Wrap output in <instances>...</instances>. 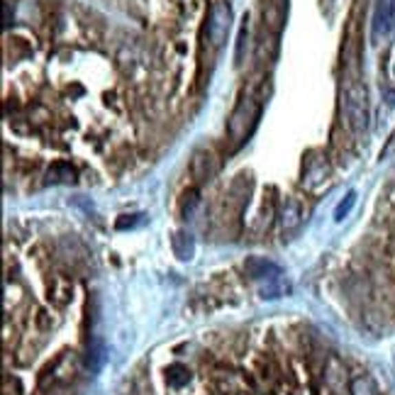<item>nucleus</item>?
<instances>
[{"label":"nucleus","mask_w":395,"mask_h":395,"mask_svg":"<svg viewBox=\"0 0 395 395\" xmlns=\"http://www.w3.org/2000/svg\"><path fill=\"white\" fill-rule=\"evenodd\" d=\"M257 120H259V103L254 98H244L230 115L227 129H230V134L235 139H244L251 132V127L257 125Z\"/></svg>","instance_id":"f03ea898"},{"label":"nucleus","mask_w":395,"mask_h":395,"mask_svg":"<svg viewBox=\"0 0 395 395\" xmlns=\"http://www.w3.org/2000/svg\"><path fill=\"white\" fill-rule=\"evenodd\" d=\"M246 49H249V17L244 15L239 27V34H237V49H235V64H244Z\"/></svg>","instance_id":"f8f14e48"},{"label":"nucleus","mask_w":395,"mask_h":395,"mask_svg":"<svg viewBox=\"0 0 395 395\" xmlns=\"http://www.w3.org/2000/svg\"><path fill=\"white\" fill-rule=\"evenodd\" d=\"M288 293H290V284L281 276L266 281V286L261 288V298H268V300H276V298H281V295H288Z\"/></svg>","instance_id":"9b49d317"},{"label":"nucleus","mask_w":395,"mask_h":395,"mask_svg":"<svg viewBox=\"0 0 395 395\" xmlns=\"http://www.w3.org/2000/svg\"><path fill=\"white\" fill-rule=\"evenodd\" d=\"M139 224H145V215H122L115 227H118V230H134Z\"/></svg>","instance_id":"f3484780"},{"label":"nucleus","mask_w":395,"mask_h":395,"mask_svg":"<svg viewBox=\"0 0 395 395\" xmlns=\"http://www.w3.org/2000/svg\"><path fill=\"white\" fill-rule=\"evenodd\" d=\"M166 381H169V385H173V388H183V385H188V381H191V371H188L186 366H181V363H176V366H171V369L166 371Z\"/></svg>","instance_id":"ddd939ff"},{"label":"nucleus","mask_w":395,"mask_h":395,"mask_svg":"<svg viewBox=\"0 0 395 395\" xmlns=\"http://www.w3.org/2000/svg\"><path fill=\"white\" fill-rule=\"evenodd\" d=\"M191 173L195 181H210L215 173V159L210 151H195L191 159Z\"/></svg>","instance_id":"39448f33"},{"label":"nucleus","mask_w":395,"mask_h":395,"mask_svg":"<svg viewBox=\"0 0 395 395\" xmlns=\"http://www.w3.org/2000/svg\"><path fill=\"white\" fill-rule=\"evenodd\" d=\"M76 169L71 164H54L47 171V183H74Z\"/></svg>","instance_id":"9d476101"},{"label":"nucleus","mask_w":395,"mask_h":395,"mask_svg":"<svg viewBox=\"0 0 395 395\" xmlns=\"http://www.w3.org/2000/svg\"><path fill=\"white\" fill-rule=\"evenodd\" d=\"M281 227H284L286 232H293V230H298L300 227V222H303V208H300V203L298 200H286L284 203V208H281Z\"/></svg>","instance_id":"0eeeda50"},{"label":"nucleus","mask_w":395,"mask_h":395,"mask_svg":"<svg viewBox=\"0 0 395 395\" xmlns=\"http://www.w3.org/2000/svg\"><path fill=\"white\" fill-rule=\"evenodd\" d=\"M232 27V8L230 3H215L208 17V37L213 47H222Z\"/></svg>","instance_id":"7ed1b4c3"},{"label":"nucleus","mask_w":395,"mask_h":395,"mask_svg":"<svg viewBox=\"0 0 395 395\" xmlns=\"http://www.w3.org/2000/svg\"><path fill=\"white\" fill-rule=\"evenodd\" d=\"M385 98H390L388 103H393V105H395V93H393V91H388V93H385Z\"/></svg>","instance_id":"412c9836"},{"label":"nucleus","mask_w":395,"mask_h":395,"mask_svg":"<svg viewBox=\"0 0 395 395\" xmlns=\"http://www.w3.org/2000/svg\"><path fill=\"white\" fill-rule=\"evenodd\" d=\"M352 395H378V385L371 376H356L352 381Z\"/></svg>","instance_id":"4468645a"},{"label":"nucleus","mask_w":395,"mask_h":395,"mask_svg":"<svg viewBox=\"0 0 395 395\" xmlns=\"http://www.w3.org/2000/svg\"><path fill=\"white\" fill-rule=\"evenodd\" d=\"M171 251L178 261H191V259L195 257V239H193L188 232L176 230L171 237Z\"/></svg>","instance_id":"423d86ee"},{"label":"nucleus","mask_w":395,"mask_h":395,"mask_svg":"<svg viewBox=\"0 0 395 395\" xmlns=\"http://www.w3.org/2000/svg\"><path fill=\"white\" fill-rule=\"evenodd\" d=\"M107 361V349H105V342L103 339H93L91 347H88V356H86V363L88 369L96 374V371H100L103 366H105Z\"/></svg>","instance_id":"1a4fd4ad"},{"label":"nucleus","mask_w":395,"mask_h":395,"mask_svg":"<svg viewBox=\"0 0 395 395\" xmlns=\"http://www.w3.org/2000/svg\"><path fill=\"white\" fill-rule=\"evenodd\" d=\"M200 208H203V198H200V191H195V188L186 191V195H183V203H181L183 220L193 222V220L198 217V213H200Z\"/></svg>","instance_id":"6e6552de"},{"label":"nucleus","mask_w":395,"mask_h":395,"mask_svg":"<svg viewBox=\"0 0 395 395\" xmlns=\"http://www.w3.org/2000/svg\"><path fill=\"white\" fill-rule=\"evenodd\" d=\"M244 271L249 273V276L254 278V281H271V278L281 276V273H284V268L278 266L276 261H271V259L251 257V259H246Z\"/></svg>","instance_id":"20e7f679"},{"label":"nucleus","mask_w":395,"mask_h":395,"mask_svg":"<svg viewBox=\"0 0 395 395\" xmlns=\"http://www.w3.org/2000/svg\"><path fill=\"white\" fill-rule=\"evenodd\" d=\"M393 149H395V132H393V137H390V142H388V145H385V149L381 151V159H385V156H388Z\"/></svg>","instance_id":"a211bd4d"},{"label":"nucleus","mask_w":395,"mask_h":395,"mask_svg":"<svg viewBox=\"0 0 395 395\" xmlns=\"http://www.w3.org/2000/svg\"><path fill=\"white\" fill-rule=\"evenodd\" d=\"M390 30V8L378 6L376 10V22H374V39H378L381 34H385Z\"/></svg>","instance_id":"2eb2a0df"},{"label":"nucleus","mask_w":395,"mask_h":395,"mask_svg":"<svg viewBox=\"0 0 395 395\" xmlns=\"http://www.w3.org/2000/svg\"><path fill=\"white\" fill-rule=\"evenodd\" d=\"M390 34L395 37V0L390 3Z\"/></svg>","instance_id":"6ab92c4d"},{"label":"nucleus","mask_w":395,"mask_h":395,"mask_svg":"<svg viewBox=\"0 0 395 395\" xmlns=\"http://www.w3.org/2000/svg\"><path fill=\"white\" fill-rule=\"evenodd\" d=\"M354 205H356V193L352 191V193H347V198H344L342 203L337 205V210H334V220H337V222H342V220L354 210Z\"/></svg>","instance_id":"dca6fc26"},{"label":"nucleus","mask_w":395,"mask_h":395,"mask_svg":"<svg viewBox=\"0 0 395 395\" xmlns=\"http://www.w3.org/2000/svg\"><path fill=\"white\" fill-rule=\"evenodd\" d=\"M342 107L352 132L361 134L363 129L369 127V93H366V88H363L359 81H352V83L344 88Z\"/></svg>","instance_id":"f257e3e1"},{"label":"nucleus","mask_w":395,"mask_h":395,"mask_svg":"<svg viewBox=\"0 0 395 395\" xmlns=\"http://www.w3.org/2000/svg\"><path fill=\"white\" fill-rule=\"evenodd\" d=\"M3 25L10 27V0H6V22Z\"/></svg>","instance_id":"aec40b11"}]
</instances>
